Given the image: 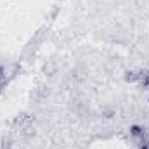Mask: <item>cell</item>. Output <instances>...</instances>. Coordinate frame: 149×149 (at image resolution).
Masks as SVG:
<instances>
[{"mask_svg": "<svg viewBox=\"0 0 149 149\" xmlns=\"http://www.w3.org/2000/svg\"><path fill=\"white\" fill-rule=\"evenodd\" d=\"M130 134H132V135H135V137H139V135H142V128L135 125V127H132V128H130Z\"/></svg>", "mask_w": 149, "mask_h": 149, "instance_id": "obj_1", "label": "cell"}]
</instances>
